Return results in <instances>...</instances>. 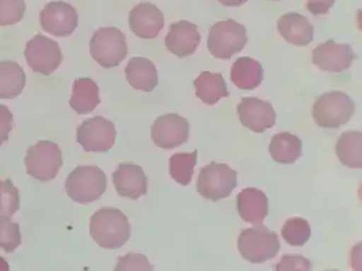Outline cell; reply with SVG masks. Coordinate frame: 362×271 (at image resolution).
Instances as JSON below:
<instances>
[{
  "instance_id": "1",
  "label": "cell",
  "mask_w": 362,
  "mask_h": 271,
  "mask_svg": "<svg viewBox=\"0 0 362 271\" xmlns=\"http://www.w3.org/2000/svg\"><path fill=\"white\" fill-rule=\"evenodd\" d=\"M90 236L104 249H119L131 237V224L119 209L102 208L90 217Z\"/></svg>"
},
{
  "instance_id": "2",
  "label": "cell",
  "mask_w": 362,
  "mask_h": 271,
  "mask_svg": "<svg viewBox=\"0 0 362 271\" xmlns=\"http://www.w3.org/2000/svg\"><path fill=\"white\" fill-rule=\"evenodd\" d=\"M107 178L98 166H79L66 179L67 195L78 203H90L98 200L105 193Z\"/></svg>"
},
{
  "instance_id": "3",
  "label": "cell",
  "mask_w": 362,
  "mask_h": 271,
  "mask_svg": "<svg viewBox=\"0 0 362 271\" xmlns=\"http://www.w3.org/2000/svg\"><path fill=\"white\" fill-rule=\"evenodd\" d=\"M280 247L276 232L271 231L262 224L242 230L238 240L242 258L252 263H263L276 258Z\"/></svg>"
},
{
  "instance_id": "4",
  "label": "cell",
  "mask_w": 362,
  "mask_h": 271,
  "mask_svg": "<svg viewBox=\"0 0 362 271\" xmlns=\"http://www.w3.org/2000/svg\"><path fill=\"white\" fill-rule=\"evenodd\" d=\"M356 110L350 96L342 92H330L317 98L313 117L319 127L338 129L349 123Z\"/></svg>"
},
{
  "instance_id": "5",
  "label": "cell",
  "mask_w": 362,
  "mask_h": 271,
  "mask_svg": "<svg viewBox=\"0 0 362 271\" xmlns=\"http://www.w3.org/2000/svg\"><path fill=\"white\" fill-rule=\"evenodd\" d=\"M238 186V174L226 164L211 162L199 171L197 191L203 198L216 201L228 198Z\"/></svg>"
},
{
  "instance_id": "6",
  "label": "cell",
  "mask_w": 362,
  "mask_h": 271,
  "mask_svg": "<svg viewBox=\"0 0 362 271\" xmlns=\"http://www.w3.org/2000/svg\"><path fill=\"white\" fill-rule=\"evenodd\" d=\"M247 28L233 19L218 21L211 27L208 47L218 59H231L247 44Z\"/></svg>"
},
{
  "instance_id": "7",
  "label": "cell",
  "mask_w": 362,
  "mask_h": 271,
  "mask_svg": "<svg viewBox=\"0 0 362 271\" xmlns=\"http://www.w3.org/2000/svg\"><path fill=\"white\" fill-rule=\"evenodd\" d=\"M90 52L93 59L102 67H117L127 56L125 35L115 27L98 29L90 40Z\"/></svg>"
},
{
  "instance_id": "8",
  "label": "cell",
  "mask_w": 362,
  "mask_h": 271,
  "mask_svg": "<svg viewBox=\"0 0 362 271\" xmlns=\"http://www.w3.org/2000/svg\"><path fill=\"white\" fill-rule=\"evenodd\" d=\"M25 166L27 174L35 179L40 181L55 179L63 166L61 148L53 141H38L27 150Z\"/></svg>"
},
{
  "instance_id": "9",
  "label": "cell",
  "mask_w": 362,
  "mask_h": 271,
  "mask_svg": "<svg viewBox=\"0 0 362 271\" xmlns=\"http://www.w3.org/2000/svg\"><path fill=\"white\" fill-rule=\"evenodd\" d=\"M115 126L105 118L94 117L83 121L77 129V143L88 152H107L113 148Z\"/></svg>"
},
{
  "instance_id": "10",
  "label": "cell",
  "mask_w": 362,
  "mask_h": 271,
  "mask_svg": "<svg viewBox=\"0 0 362 271\" xmlns=\"http://www.w3.org/2000/svg\"><path fill=\"white\" fill-rule=\"evenodd\" d=\"M25 57L33 71L45 76L53 73L63 61L59 44L42 35H36L27 42Z\"/></svg>"
},
{
  "instance_id": "11",
  "label": "cell",
  "mask_w": 362,
  "mask_h": 271,
  "mask_svg": "<svg viewBox=\"0 0 362 271\" xmlns=\"http://www.w3.org/2000/svg\"><path fill=\"white\" fill-rule=\"evenodd\" d=\"M151 135L156 146L162 149H174L187 143L189 124L177 114H166L155 120Z\"/></svg>"
},
{
  "instance_id": "12",
  "label": "cell",
  "mask_w": 362,
  "mask_h": 271,
  "mask_svg": "<svg viewBox=\"0 0 362 271\" xmlns=\"http://www.w3.org/2000/svg\"><path fill=\"white\" fill-rule=\"evenodd\" d=\"M40 21L42 30L48 34L57 37H69L78 26V15L69 4L53 1L42 9Z\"/></svg>"
},
{
  "instance_id": "13",
  "label": "cell",
  "mask_w": 362,
  "mask_h": 271,
  "mask_svg": "<svg viewBox=\"0 0 362 271\" xmlns=\"http://www.w3.org/2000/svg\"><path fill=\"white\" fill-rule=\"evenodd\" d=\"M358 59L349 44H337L328 40L319 44L313 52V63L321 71L329 73H344Z\"/></svg>"
},
{
  "instance_id": "14",
  "label": "cell",
  "mask_w": 362,
  "mask_h": 271,
  "mask_svg": "<svg viewBox=\"0 0 362 271\" xmlns=\"http://www.w3.org/2000/svg\"><path fill=\"white\" fill-rule=\"evenodd\" d=\"M236 110L242 125L255 133H264L276 125V114L271 102L255 97H245Z\"/></svg>"
},
{
  "instance_id": "15",
  "label": "cell",
  "mask_w": 362,
  "mask_h": 271,
  "mask_svg": "<svg viewBox=\"0 0 362 271\" xmlns=\"http://www.w3.org/2000/svg\"><path fill=\"white\" fill-rule=\"evenodd\" d=\"M129 24L135 36L143 40H154L163 29L164 15L153 4L141 3L129 13Z\"/></svg>"
},
{
  "instance_id": "16",
  "label": "cell",
  "mask_w": 362,
  "mask_h": 271,
  "mask_svg": "<svg viewBox=\"0 0 362 271\" xmlns=\"http://www.w3.org/2000/svg\"><path fill=\"white\" fill-rule=\"evenodd\" d=\"M201 42V35L197 25L187 20L177 21L170 26L165 37L168 52L179 58L189 57L197 52Z\"/></svg>"
},
{
  "instance_id": "17",
  "label": "cell",
  "mask_w": 362,
  "mask_h": 271,
  "mask_svg": "<svg viewBox=\"0 0 362 271\" xmlns=\"http://www.w3.org/2000/svg\"><path fill=\"white\" fill-rule=\"evenodd\" d=\"M118 195L133 200L147 193V177L142 168L134 164H122L113 174Z\"/></svg>"
},
{
  "instance_id": "18",
  "label": "cell",
  "mask_w": 362,
  "mask_h": 271,
  "mask_svg": "<svg viewBox=\"0 0 362 271\" xmlns=\"http://www.w3.org/2000/svg\"><path fill=\"white\" fill-rule=\"evenodd\" d=\"M236 208L245 222L259 226L269 214L268 197L257 188H247L236 197Z\"/></svg>"
},
{
  "instance_id": "19",
  "label": "cell",
  "mask_w": 362,
  "mask_h": 271,
  "mask_svg": "<svg viewBox=\"0 0 362 271\" xmlns=\"http://www.w3.org/2000/svg\"><path fill=\"white\" fill-rule=\"evenodd\" d=\"M278 30L284 40L298 47L311 44L315 34L313 25L305 16L297 13H286L281 16L278 21Z\"/></svg>"
},
{
  "instance_id": "20",
  "label": "cell",
  "mask_w": 362,
  "mask_h": 271,
  "mask_svg": "<svg viewBox=\"0 0 362 271\" xmlns=\"http://www.w3.org/2000/svg\"><path fill=\"white\" fill-rule=\"evenodd\" d=\"M125 73L129 84L136 90L150 92L158 86V69L154 64L146 58H132L125 67Z\"/></svg>"
},
{
  "instance_id": "21",
  "label": "cell",
  "mask_w": 362,
  "mask_h": 271,
  "mask_svg": "<svg viewBox=\"0 0 362 271\" xmlns=\"http://www.w3.org/2000/svg\"><path fill=\"white\" fill-rule=\"evenodd\" d=\"M264 76L262 66L250 57H241L234 61L231 68L232 83L242 90H253L260 86Z\"/></svg>"
},
{
  "instance_id": "22",
  "label": "cell",
  "mask_w": 362,
  "mask_h": 271,
  "mask_svg": "<svg viewBox=\"0 0 362 271\" xmlns=\"http://www.w3.org/2000/svg\"><path fill=\"white\" fill-rule=\"evenodd\" d=\"M100 88L90 78H78L74 81L69 104L78 115H87L100 104Z\"/></svg>"
},
{
  "instance_id": "23",
  "label": "cell",
  "mask_w": 362,
  "mask_h": 271,
  "mask_svg": "<svg viewBox=\"0 0 362 271\" xmlns=\"http://www.w3.org/2000/svg\"><path fill=\"white\" fill-rule=\"evenodd\" d=\"M24 69L11 60L0 61V100H13L24 90Z\"/></svg>"
},
{
  "instance_id": "24",
  "label": "cell",
  "mask_w": 362,
  "mask_h": 271,
  "mask_svg": "<svg viewBox=\"0 0 362 271\" xmlns=\"http://www.w3.org/2000/svg\"><path fill=\"white\" fill-rule=\"evenodd\" d=\"M195 94L206 104H216L230 96L222 73L203 71L194 80Z\"/></svg>"
},
{
  "instance_id": "25",
  "label": "cell",
  "mask_w": 362,
  "mask_h": 271,
  "mask_svg": "<svg viewBox=\"0 0 362 271\" xmlns=\"http://www.w3.org/2000/svg\"><path fill=\"white\" fill-rule=\"evenodd\" d=\"M269 152L272 159L279 164H293L301 157L302 141L292 133H276L271 139Z\"/></svg>"
},
{
  "instance_id": "26",
  "label": "cell",
  "mask_w": 362,
  "mask_h": 271,
  "mask_svg": "<svg viewBox=\"0 0 362 271\" xmlns=\"http://www.w3.org/2000/svg\"><path fill=\"white\" fill-rule=\"evenodd\" d=\"M339 160L346 167L360 169L362 167L361 131H348L339 137L336 145Z\"/></svg>"
},
{
  "instance_id": "27",
  "label": "cell",
  "mask_w": 362,
  "mask_h": 271,
  "mask_svg": "<svg viewBox=\"0 0 362 271\" xmlns=\"http://www.w3.org/2000/svg\"><path fill=\"white\" fill-rule=\"evenodd\" d=\"M197 162V150L191 154H175L170 159V174L176 183L189 186Z\"/></svg>"
},
{
  "instance_id": "28",
  "label": "cell",
  "mask_w": 362,
  "mask_h": 271,
  "mask_svg": "<svg viewBox=\"0 0 362 271\" xmlns=\"http://www.w3.org/2000/svg\"><path fill=\"white\" fill-rule=\"evenodd\" d=\"M281 235L289 245L301 247L311 237V227L309 222L301 217H293L284 222Z\"/></svg>"
},
{
  "instance_id": "29",
  "label": "cell",
  "mask_w": 362,
  "mask_h": 271,
  "mask_svg": "<svg viewBox=\"0 0 362 271\" xmlns=\"http://www.w3.org/2000/svg\"><path fill=\"white\" fill-rule=\"evenodd\" d=\"M21 207L19 191L11 179L0 180V216L13 217Z\"/></svg>"
},
{
  "instance_id": "30",
  "label": "cell",
  "mask_w": 362,
  "mask_h": 271,
  "mask_svg": "<svg viewBox=\"0 0 362 271\" xmlns=\"http://www.w3.org/2000/svg\"><path fill=\"white\" fill-rule=\"evenodd\" d=\"M21 243L19 224L13 222L11 217L0 216V248L6 253H13Z\"/></svg>"
},
{
  "instance_id": "31",
  "label": "cell",
  "mask_w": 362,
  "mask_h": 271,
  "mask_svg": "<svg viewBox=\"0 0 362 271\" xmlns=\"http://www.w3.org/2000/svg\"><path fill=\"white\" fill-rule=\"evenodd\" d=\"M24 0H0V26H11L24 18Z\"/></svg>"
},
{
  "instance_id": "32",
  "label": "cell",
  "mask_w": 362,
  "mask_h": 271,
  "mask_svg": "<svg viewBox=\"0 0 362 271\" xmlns=\"http://www.w3.org/2000/svg\"><path fill=\"white\" fill-rule=\"evenodd\" d=\"M116 271H129V270H144L153 271L154 267L151 265L148 259L145 255L139 253H127L124 257H119L117 266L115 267Z\"/></svg>"
},
{
  "instance_id": "33",
  "label": "cell",
  "mask_w": 362,
  "mask_h": 271,
  "mask_svg": "<svg viewBox=\"0 0 362 271\" xmlns=\"http://www.w3.org/2000/svg\"><path fill=\"white\" fill-rule=\"evenodd\" d=\"M313 269V263L302 255H284L276 265V271H309Z\"/></svg>"
},
{
  "instance_id": "34",
  "label": "cell",
  "mask_w": 362,
  "mask_h": 271,
  "mask_svg": "<svg viewBox=\"0 0 362 271\" xmlns=\"http://www.w3.org/2000/svg\"><path fill=\"white\" fill-rule=\"evenodd\" d=\"M13 128V116L8 107L0 104V146L8 140Z\"/></svg>"
},
{
  "instance_id": "35",
  "label": "cell",
  "mask_w": 362,
  "mask_h": 271,
  "mask_svg": "<svg viewBox=\"0 0 362 271\" xmlns=\"http://www.w3.org/2000/svg\"><path fill=\"white\" fill-rule=\"evenodd\" d=\"M334 3L336 0H307V9L313 16H319L328 13Z\"/></svg>"
},
{
  "instance_id": "36",
  "label": "cell",
  "mask_w": 362,
  "mask_h": 271,
  "mask_svg": "<svg viewBox=\"0 0 362 271\" xmlns=\"http://www.w3.org/2000/svg\"><path fill=\"white\" fill-rule=\"evenodd\" d=\"M218 1L226 7H241L247 3V0H218Z\"/></svg>"
},
{
  "instance_id": "37",
  "label": "cell",
  "mask_w": 362,
  "mask_h": 271,
  "mask_svg": "<svg viewBox=\"0 0 362 271\" xmlns=\"http://www.w3.org/2000/svg\"><path fill=\"white\" fill-rule=\"evenodd\" d=\"M9 270V266L8 263H7V261L4 260L1 257H0V271H8Z\"/></svg>"
}]
</instances>
